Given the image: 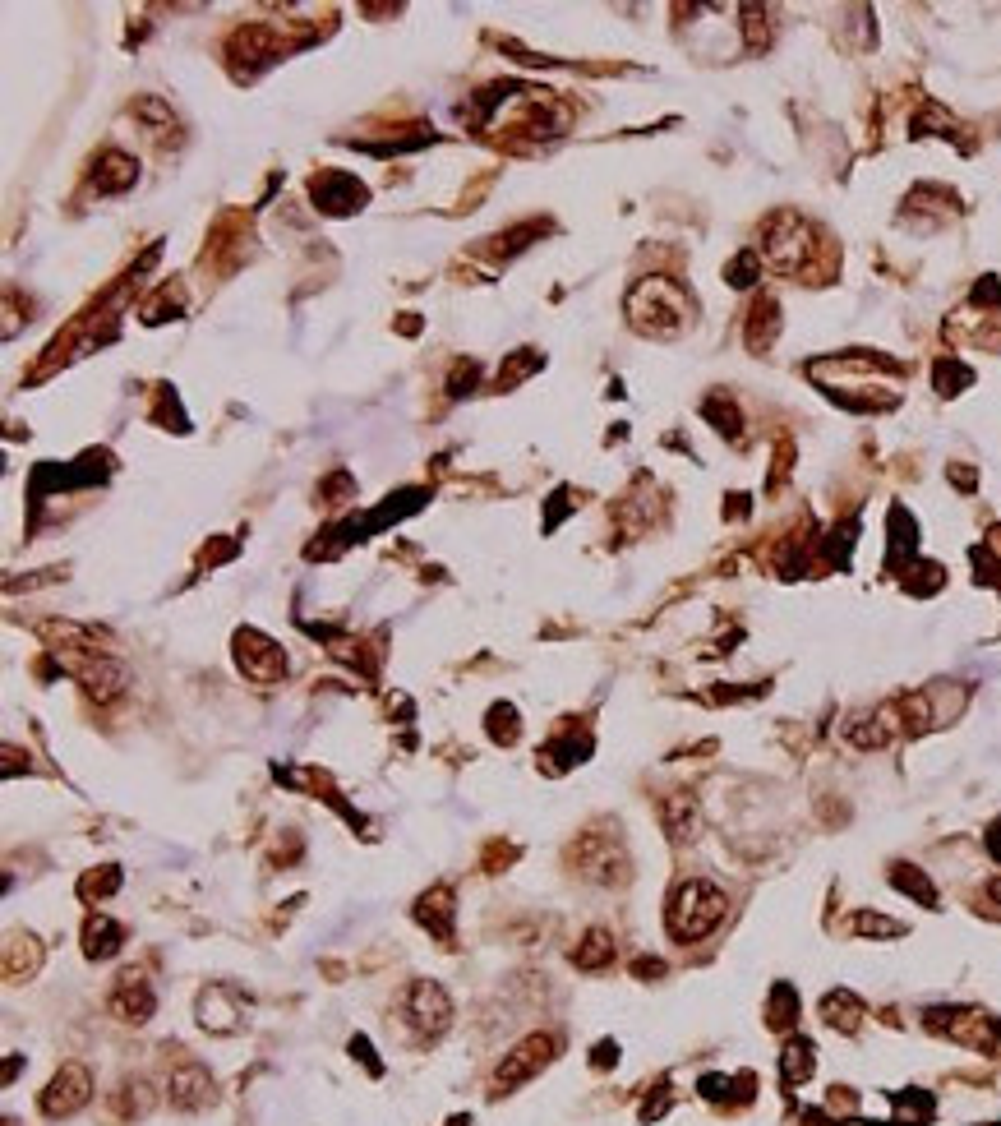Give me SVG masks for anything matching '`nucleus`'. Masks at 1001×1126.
Listing matches in <instances>:
<instances>
[{
    "label": "nucleus",
    "mask_w": 1001,
    "mask_h": 1126,
    "mask_svg": "<svg viewBox=\"0 0 1001 1126\" xmlns=\"http://www.w3.org/2000/svg\"><path fill=\"white\" fill-rule=\"evenodd\" d=\"M120 887V868H102V877H84V896L93 900V896H111V891Z\"/></svg>",
    "instance_id": "bb28decb"
},
{
    "label": "nucleus",
    "mask_w": 1001,
    "mask_h": 1126,
    "mask_svg": "<svg viewBox=\"0 0 1001 1126\" xmlns=\"http://www.w3.org/2000/svg\"><path fill=\"white\" fill-rule=\"evenodd\" d=\"M157 1007V997L153 988H148V979H143L139 970H125L116 979V988H111V1011H116L120 1020H130V1025H143V1020L153 1016Z\"/></svg>",
    "instance_id": "1a4fd4ad"
},
{
    "label": "nucleus",
    "mask_w": 1001,
    "mask_h": 1126,
    "mask_svg": "<svg viewBox=\"0 0 1001 1126\" xmlns=\"http://www.w3.org/2000/svg\"><path fill=\"white\" fill-rule=\"evenodd\" d=\"M416 919L425 923V928L439 937V942H453V891H448V887H434L429 896H420Z\"/></svg>",
    "instance_id": "ddd939ff"
},
{
    "label": "nucleus",
    "mask_w": 1001,
    "mask_h": 1126,
    "mask_svg": "<svg viewBox=\"0 0 1001 1126\" xmlns=\"http://www.w3.org/2000/svg\"><path fill=\"white\" fill-rule=\"evenodd\" d=\"M739 14H743V33H748V47L762 51L766 37H771V33H766V10H762V5H743Z\"/></svg>",
    "instance_id": "b1692460"
},
{
    "label": "nucleus",
    "mask_w": 1001,
    "mask_h": 1126,
    "mask_svg": "<svg viewBox=\"0 0 1001 1126\" xmlns=\"http://www.w3.org/2000/svg\"><path fill=\"white\" fill-rule=\"evenodd\" d=\"M623 310L642 337H679L692 324V296L669 277H642L628 291Z\"/></svg>",
    "instance_id": "f257e3e1"
},
{
    "label": "nucleus",
    "mask_w": 1001,
    "mask_h": 1126,
    "mask_svg": "<svg viewBox=\"0 0 1001 1126\" xmlns=\"http://www.w3.org/2000/svg\"><path fill=\"white\" fill-rule=\"evenodd\" d=\"M660 817H665V831L674 840H692V831H697V808H692V799H683V794L660 803Z\"/></svg>",
    "instance_id": "dca6fc26"
},
{
    "label": "nucleus",
    "mask_w": 1001,
    "mask_h": 1126,
    "mask_svg": "<svg viewBox=\"0 0 1001 1126\" xmlns=\"http://www.w3.org/2000/svg\"><path fill=\"white\" fill-rule=\"evenodd\" d=\"M775 273H799L812 254V227L808 217H799L794 208H780L762 222V250H757Z\"/></svg>",
    "instance_id": "7ed1b4c3"
},
{
    "label": "nucleus",
    "mask_w": 1001,
    "mask_h": 1126,
    "mask_svg": "<svg viewBox=\"0 0 1001 1126\" xmlns=\"http://www.w3.org/2000/svg\"><path fill=\"white\" fill-rule=\"evenodd\" d=\"M988 854H992V859L1001 863V817H997V822H992V831H988Z\"/></svg>",
    "instance_id": "c756f323"
},
{
    "label": "nucleus",
    "mask_w": 1001,
    "mask_h": 1126,
    "mask_svg": "<svg viewBox=\"0 0 1001 1126\" xmlns=\"http://www.w3.org/2000/svg\"><path fill=\"white\" fill-rule=\"evenodd\" d=\"M891 882H895L900 891H909L914 900H923V905H937V891H932V882H928L923 873H918V868H905V863H900Z\"/></svg>",
    "instance_id": "4be33fe9"
},
{
    "label": "nucleus",
    "mask_w": 1001,
    "mask_h": 1126,
    "mask_svg": "<svg viewBox=\"0 0 1001 1126\" xmlns=\"http://www.w3.org/2000/svg\"><path fill=\"white\" fill-rule=\"evenodd\" d=\"M988 896H992V900H997V905H1001V877H992V882H988Z\"/></svg>",
    "instance_id": "2f4dec72"
},
{
    "label": "nucleus",
    "mask_w": 1001,
    "mask_h": 1126,
    "mask_svg": "<svg viewBox=\"0 0 1001 1126\" xmlns=\"http://www.w3.org/2000/svg\"><path fill=\"white\" fill-rule=\"evenodd\" d=\"M858 933L895 937V933H900V923H891V919H877V914H858Z\"/></svg>",
    "instance_id": "c85d7f7f"
},
{
    "label": "nucleus",
    "mask_w": 1001,
    "mask_h": 1126,
    "mask_svg": "<svg viewBox=\"0 0 1001 1126\" xmlns=\"http://www.w3.org/2000/svg\"><path fill=\"white\" fill-rule=\"evenodd\" d=\"M725 910H729L725 891L715 887V882H706V877H692V882H683L674 891V900H669V910H665L669 937L674 942H702L711 928H720Z\"/></svg>",
    "instance_id": "f03ea898"
},
{
    "label": "nucleus",
    "mask_w": 1001,
    "mask_h": 1126,
    "mask_svg": "<svg viewBox=\"0 0 1001 1126\" xmlns=\"http://www.w3.org/2000/svg\"><path fill=\"white\" fill-rule=\"evenodd\" d=\"M517 711L508 707V702H499V707H489V739H499V743H517Z\"/></svg>",
    "instance_id": "5701e85b"
},
{
    "label": "nucleus",
    "mask_w": 1001,
    "mask_h": 1126,
    "mask_svg": "<svg viewBox=\"0 0 1001 1126\" xmlns=\"http://www.w3.org/2000/svg\"><path fill=\"white\" fill-rule=\"evenodd\" d=\"M702 416L711 420V425H715V430H720V434H729V439H739L743 420H739V407H734V402H729V397H706Z\"/></svg>",
    "instance_id": "6ab92c4d"
},
{
    "label": "nucleus",
    "mask_w": 1001,
    "mask_h": 1126,
    "mask_svg": "<svg viewBox=\"0 0 1001 1126\" xmlns=\"http://www.w3.org/2000/svg\"><path fill=\"white\" fill-rule=\"evenodd\" d=\"M236 665H240V674H245V679H254V683H277L286 674L282 647H277L273 637H263L259 628L236 633Z\"/></svg>",
    "instance_id": "20e7f679"
},
{
    "label": "nucleus",
    "mask_w": 1001,
    "mask_h": 1126,
    "mask_svg": "<svg viewBox=\"0 0 1001 1126\" xmlns=\"http://www.w3.org/2000/svg\"><path fill=\"white\" fill-rule=\"evenodd\" d=\"M577 970H600V965H609L614 960V937L605 933V928H591V933L582 937V947H577Z\"/></svg>",
    "instance_id": "f3484780"
},
{
    "label": "nucleus",
    "mask_w": 1001,
    "mask_h": 1126,
    "mask_svg": "<svg viewBox=\"0 0 1001 1126\" xmlns=\"http://www.w3.org/2000/svg\"><path fill=\"white\" fill-rule=\"evenodd\" d=\"M310 194H314V204L323 208V213H356L360 204H365V185H360L356 176H346V171H319V176L310 180Z\"/></svg>",
    "instance_id": "0eeeda50"
},
{
    "label": "nucleus",
    "mask_w": 1001,
    "mask_h": 1126,
    "mask_svg": "<svg viewBox=\"0 0 1001 1126\" xmlns=\"http://www.w3.org/2000/svg\"><path fill=\"white\" fill-rule=\"evenodd\" d=\"M775 333H780V305H775L771 296H762L748 314V333H743V342H748V351H771Z\"/></svg>",
    "instance_id": "2eb2a0df"
},
{
    "label": "nucleus",
    "mask_w": 1001,
    "mask_h": 1126,
    "mask_svg": "<svg viewBox=\"0 0 1001 1126\" xmlns=\"http://www.w3.org/2000/svg\"><path fill=\"white\" fill-rule=\"evenodd\" d=\"M614 1057H619V1043H600V1048H596V1067H609Z\"/></svg>",
    "instance_id": "7c9ffc66"
},
{
    "label": "nucleus",
    "mask_w": 1001,
    "mask_h": 1126,
    "mask_svg": "<svg viewBox=\"0 0 1001 1126\" xmlns=\"http://www.w3.org/2000/svg\"><path fill=\"white\" fill-rule=\"evenodd\" d=\"M88 1094H93V1076H88L79 1062H70V1067H60L56 1080L47 1085V1094H42V1113L47 1117H70L79 1113L88 1103Z\"/></svg>",
    "instance_id": "39448f33"
},
{
    "label": "nucleus",
    "mask_w": 1001,
    "mask_h": 1126,
    "mask_svg": "<svg viewBox=\"0 0 1001 1126\" xmlns=\"http://www.w3.org/2000/svg\"><path fill=\"white\" fill-rule=\"evenodd\" d=\"M199 1025L213 1034H231L240 1025V1007L227 988H203L199 993Z\"/></svg>",
    "instance_id": "9b49d317"
},
{
    "label": "nucleus",
    "mask_w": 1001,
    "mask_h": 1126,
    "mask_svg": "<svg viewBox=\"0 0 1001 1126\" xmlns=\"http://www.w3.org/2000/svg\"><path fill=\"white\" fill-rule=\"evenodd\" d=\"M822 1016L831 1020V1025H840V1030H858V1020H863V1002L840 988V993H831L822 1002Z\"/></svg>",
    "instance_id": "a211bd4d"
},
{
    "label": "nucleus",
    "mask_w": 1001,
    "mask_h": 1126,
    "mask_svg": "<svg viewBox=\"0 0 1001 1126\" xmlns=\"http://www.w3.org/2000/svg\"><path fill=\"white\" fill-rule=\"evenodd\" d=\"M536 365H540L536 351H517V356L508 360V370H499V388H513L517 379H526V374L536 370Z\"/></svg>",
    "instance_id": "393cba45"
},
{
    "label": "nucleus",
    "mask_w": 1001,
    "mask_h": 1126,
    "mask_svg": "<svg viewBox=\"0 0 1001 1126\" xmlns=\"http://www.w3.org/2000/svg\"><path fill=\"white\" fill-rule=\"evenodd\" d=\"M974 374L965 370V365H955V360H942L937 365V393H955V388H965Z\"/></svg>",
    "instance_id": "a878e982"
},
{
    "label": "nucleus",
    "mask_w": 1001,
    "mask_h": 1126,
    "mask_svg": "<svg viewBox=\"0 0 1001 1126\" xmlns=\"http://www.w3.org/2000/svg\"><path fill=\"white\" fill-rule=\"evenodd\" d=\"M134 176H139V162H134L130 153H102L97 157V167H93V185L102 194H120V190H130Z\"/></svg>",
    "instance_id": "f8f14e48"
},
{
    "label": "nucleus",
    "mask_w": 1001,
    "mask_h": 1126,
    "mask_svg": "<svg viewBox=\"0 0 1001 1126\" xmlns=\"http://www.w3.org/2000/svg\"><path fill=\"white\" fill-rule=\"evenodd\" d=\"M780 1067H785L789 1085H794V1080H808L812 1076V1043L808 1039H789L785 1043V1062H780Z\"/></svg>",
    "instance_id": "412c9836"
},
{
    "label": "nucleus",
    "mask_w": 1001,
    "mask_h": 1126,
    "mask_svg": "<svg viewBox=\"0 0 1001 1126\" xmlns=\"http://www.w3.org/2000/svg\"><path fill=\"white\" fill-rule=\"evenodd\" d=\"M757 277H762V254H757V250H743V254H734V259L725 264V282H729V287H752Z\"/></svg>",
    "instance_id": "aec40b11"
},
{
    "label": "nucleus",
    "mask_w": 1001,
    "mask_h": 1126,
    "mask_svg": "<svg viewBox=\"0 0 1001 1126\" xmlns=\"http://www.w3.org/2000/svg\"><path fill=\"white\" fill-rule=\"evenodd\" d=\"M794 1011H799V1002H794V993L789 988H775V1007H771V1025H794Z\"/></svg>",
    "instance_id": "cd10ccee"
},
{
    "label": "nucleus",
    "mask_w": 1001,
    "mask_h": 1126,
    "mask_svg": "<svg viewBox=\"0 0 1001 1126\" xmlns=\"http://www.w3.org/2000/svg\"><path fill=\"white\" fill-rule=\"evenodd\" d=\"M167 1099L176 1103V1108H185V1113H194V1108H203V1103L213 1099V1080H208V1071H203L194 1057H185V1062L171 1071Z\"/></svg>",
    "instance_id": "9d476101"
},
{
    "label": "nucleus",
    "mask_w": 1001,
    "mask_h": 1126,
    "mask_svg": "<svg viewBox=\"0 0 1001 1126\" xmlns=\"http://www.w3.org/2000/svg\"><path fill=\"white\" fill-rule=\"evenodd\" d=\"M549 1053H554V1039H549V1034H531V1039H522L513 1053L499 1062V1071H494L499 1090H513V1085H522L526 1076H536V1071L549 1062Z\"/></svg>",
    "instance_id": "6e6552de"
},
{
    "label": "nucleus",
    "mask_w": 1001,
    "mask_h": 1126,
    "mask_svg": "<svg viewBox=\"0 0 1001 1126\" xmlns=\"http://www.w3.org/2000/svg\"><path fill=\"white\" fill-rule=\"evenodd\" d=\"M406 1020L420 1034H443L448 1020H453V1002H448V993H443L439 983H411V993H406Z\"/></svg>",
    "instance_id": "423d86ee"
},
{
    "label": "nucleus",
    "mask_w": 1001,
    "mask_h": 1126,
    "mask_svg": "<svg viewBox=\"0 0 1001 1126\" xmlns=\"http://www.w3.org/2000/svg\"><path fill=\"white\" fill-rule=\"evenodd\" d=\"M120 942H125V933H120V923L111 919V914H88V923H84V951H88V960L116 956Z\"/></svg>",
    "instance_id": "4468645a"
}]
</instances>
